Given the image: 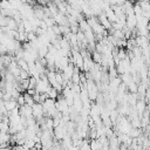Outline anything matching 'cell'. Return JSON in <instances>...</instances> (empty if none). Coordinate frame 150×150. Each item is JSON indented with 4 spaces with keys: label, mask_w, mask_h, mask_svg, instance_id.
Wrapping results in <instances>:
<instances>
[{
    "label": "cell",
    "mask_w": 150,
    "mask_h": 150,
    "mask_svg": "<svg viewBox=\"0 0 150 150\" xmlns=\"http://www.w3.org/2000/svg\"><path fill=\"white\" fill-rule=\"evenodd\" d=\"M47 95H48V97L49 98H52V100H57V97H59V91L56 90V89H54V88H52L50 87V89L48 90V93H47Z\"/></svg>",
    "instance_id": "obj_11"
},
{
    "label": "cell",
    "mask_w": 150,
    "mask_h": 150,
    "mask_svg": "<svg viewBox=\"0 0 150 150\" xmlns=\"http://www.w3.org/2000/svg\"><path fill=\"white\" fill-rule=\"evenodd\" d=\"M89 145H90V149L91 150H102V143L98 141V138L91 139L89 142Z\"/></svg>",
    "instance_id": "obj_6"
},
{
    "label": "cell",
    "mask_w": 150,
    "mask_h": 150,
    "mask_svg": "<svg viewBox=\"0 0 150 150\" xmlns=\"http://www.w3.org/2000/svg\"><path fill=\"white\" fill-rule=\"evenodd\" d=\"M148 150H150V146H149V149H148Z\"/></svg>",
    "instance_id": "obj_20"
},
{
    "label": "cell",
    "mask_w": 150,
    "mask_h": 150,
    "mask_svg": "<svg viewBox=\"0 0 150 150\" xmlns=\"http://www.w3.org/2000/svg\"><path fill=\"white\" fill-rule=\"evenodd\" d=\"M16 103H18V105H19V107H23V105L26 104V103H25V97H23V94H21V95L18 97Z\"/></svg>",
    "instance_id": "obj_15"
},
{
    "label": "cell",
    "mask_w": 150,
    "mask_h": 150,
    "mask_svg": "<svg viewBox=\"0 0 150 150\" xmlns=\"http://www.w3.org/2000/svg\"><path fill=\"white\" fill-rule=\"evenodd\" d=\"M91 60H93L95 63L101 64V61H102V54H100V53H97V52L95 50L94 53H91Z\"/></svg>",
    "instance_id": "obj_10"
},
{
    "label": "cell",
    "mask_w": 150,
    "mask_h": 150,
    "mask_svg": "<svg viewBox=\"0 0 150 150\" xmlns=\"http://www.w3.org/2000/svg\"><path fill=\"white\" fill-rule=\"evenodd\" d=\"M29 150H38V149H36V148L34 146V148H32V149H29Z\"/></svg>",
    "instance_id": "obj_19"
},
{
    "label": "cell",
    "mask_w": 150,
    "mask_h": 150,
    "mask_svg": "<svg viewBox=\"0 0 150 150\" xmlns=\"http://www.w3.org/2000/svg\"><path fill=\"white\" fill-rule=\"evenodd\" d=\"M135 109H136V111L138 114V117H141L144 114V111L146 110V102H145V100H138L136 105H135Z\"/></svg>",
    "instance_id": "obj_3"
},
{
    "label": "cell",
    "mask_w": 150,
    "mask_h": 150,
    "mask_svg": "<svg viewBox=\"0 0 150 150\" xmlns=\"http://www.w3.org/2000/svg\"><path fill=\"white\" fill-rule=\"evenodd\" d=\"M125 23H127V27L131 30H135L136 27H137V19L135 15H128L127 16V20H125Z\"/></svg>",
    "instance_id": "obj_4"
},
{
    "label": "cell",
    "mask_w": 150,
    "mask_h": 150,
    "mask_svg": "<svg viewBox=\"0 0 150 150\" xmlns=\"http://www.w3.org/2000/svg\"><path fill=\"white\" fill-rule=\"evenodd\" d=\"M38 81L35 77H29V88L28 89H35L36 88V84H38Z\"/></svg>",
    "instance_id": "obj_14"
},
{
    "label": "cell",
    "mask_w": 150,
    "mask_h": 150,
    "mask_svg": "<svg viewBox=\"0 0 150 150\" xmlns=\"http://www.w3.org/2000/svg\"><path fill=\"white\" fill-rule=\"evenodd\" d=\"M97 20H98V22L103 26V28H104L105 30H110V29L112 28V25H111V22L108 20V18L105 16V13H104V12L97 16Z\"/></svg>",
    "instance_id": "obj_2"
},
{
    "label": "cell",
    "mask_w": 150,
    "mask_h": 150,
    "mask_svg": "<svg viewBox=\"0 0 150 150\" xmlns=\"http://www.w3.org/2000/svg\"><path fill=\"white\" fill-rule=\"evenodd\" d=\"M105 16L108 18V20L111 22V23H115V22H117L118 21V18L116 16V14H115V12L112 11V8L110 7V8H108L105 12Z\"/></svg>",
    "instance_id": "obj_5"
},
{
    "label": "cell",
    "mask_w": 150,
    "mask_h": 150,
    "mask_svg": "<svg viewBox=\"0 0 150 150\" xmlns=\"http://www.w3.org/2000/svg\"><path fill=\"white\" fill-rule=\"evenodd\" d=\"M142 13H143V11H142L141 6L138 5V2L134 4V14H135V16H141Z\"/></svg>",
    "instance_id": "obj_13"
},
{
    "label": "cell",
    "mask_w": 150,
    "mask_h": 150,
    "mask_svg": "<svg viewBox=\"0 0 150 150\" xmlns=\"http://www.w3.org/2000/svg\"><path fill=\"white\" fill-rule=\"evenodd\" d=\"M26 93H27V94H29L30 96H34V95L36 94V90H35V89H28Z\"/></svg>",
    "instance_id": "obj_18"
},
{
    "label": "cell",
    "mask_w": 150,
    "mask_h": 150,
    "mask_svg": "<svg viewBox=\"0 0 150 150\" xmlns=\"http://www.w3.org/2000/svg\"><path fill=\"white\" fill-rule=\"evenodd\" d=\"M32 109H33V117H34L36 121H39V120H41L42 117H45V116H43V108H42V104L35 103V104L32 107Z\"/></svg>",
    "instance_id": "obj_1"
},
{
    "label": "cell",
    "mask_w": 150,
    "mask_h": 150,
    "mask_svg": "<svg viewBox=\"0 0 150 150\" xmlns=\"http://www.w3.org/2000/svg\"><path fill=\"white\" fill-rule=\"evenodd\" d=\"M23 97H25V103H26L27 105H29V107H33V105L35 104V102H34V100H33V96H30L29 94H27V93H23Z\"/></svg>",
    "instance_id": "obj_12"
},
{
    "label": "cell",
    "mask_w": 150,
    "mask_h": 150,
    "mask_svg": "<svg viewBox=\"0 0 150 150\" xmlns=\"http://www.w3.org/2000/svg\"><path fill=\"white\" fill-rule=\"evenodd\" d=\"M40 96H41V94H39V93H36V94L33 96V100H34L35 103H40Z\"/></svg>",
    "instance_id": "obj_17"
},
{
    "label": "cell",
    "mask_w": 150,
    "mask_h": 150,
    "mask_svg": "<svg viewBox=\"0 0 150 150\" xmlns=\"http://www.w3.org/2000/svg\"><path fill=\"white\" fill-rule=\"evenodd\" d=\"M80 150H91V149H90V145H89V142L86 141V139H83V143H82V145L80 146Z\"/></svg>",
    "instance_id": "obj_16"
},
{
    "label": "cell",
    "mask_w": 150,
    "mask_h": 150,
    "mask_svg": "<svg viewBox=\"0 0 150 150\" xmlns=\"http://www.w3.org/2000/svg\"><path fill=\"white\" fill-rule=\"evenodd\" d=\"M5 103V108L7 109V111L9 112V111H12V110H14L16 107H18V103H16V101H14V100H11V101H6V102H4Z\"/></svg>",
    "instance_id": "obj_8"
},
{
    "label": "cell",
    "mask_w": 150,
    "mask_h": 150,
    "mask_svg": "<svg viewBox=\"0 0 150 150\" xmlns=\"http://www.w3.org/2000/svg\"><path fill=\"white\" fill-rule=\"evenodd\" d=\"M89 29H90V27H89V25H88V22H87L86 19H84V20H81V21L79 22V30H80V32L86 33V32H88Z\"/></svg>",
    "instance_id": "obj_7"
},
{
    "label": "cell",
    "mask_w": 150,
    "mask_h": 150,
    "mask_svg": "<svg viewBox=\"0 0 150 150\" xmlns=\"http://www.w3.org/2000/svg\"><path fill=\"white\" fill-rule=\"evenodd\" d=\"M16 63H18V66H19V68H20L21 70H25V71H28V73H29V66H28V63H27L23 59L18 60Z\"/></svg>",
    "instance_id": "obj_9"
}]
</instances>
